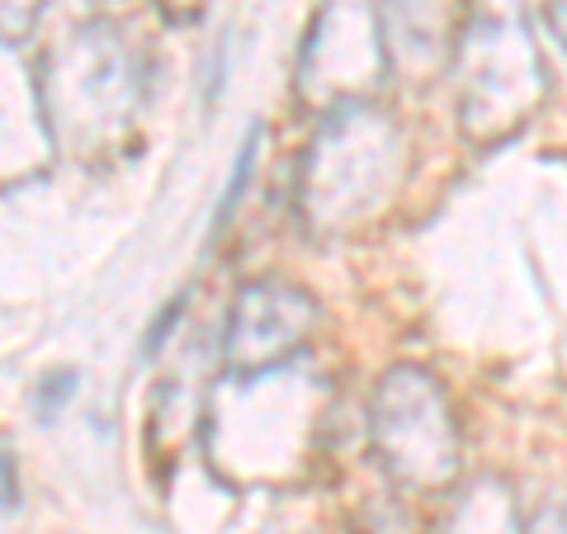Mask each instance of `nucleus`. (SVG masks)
<instances>
[{
  "label": "nucleus",
  "mask_w": 567,
  "mask_h": 534,
  "mask_svg": "<svg viewBox=\"0 0 567 534\" xmlns=\"http://www.w3.org/2000/svg\"><path fill=\"white\" fill-rule=\"evenodd\" d=\"M369 440L379 464L406 492H445L458 477V425L435 373L393 364L369 402Z\"/></svg>",
  "instance_id": "39448f33"
},
{
  "label": "nucleus",
  "mask_w": 567,
  "mask_h": 534,
  "mask_svg": "<svg viewBox=\"0 0 567 534\" xmlns=\"http://www.w3.org/2000/svg\"><path fill=\"white\" fill-rule=\"evenodd\" d=\"M548 14H554V33H558V43L567 48V0H548Z\"/></svg>",
  "instance_id": "4468645a"
},
{
  "label": "nucleus",
  "mask_w": 567,
  "mask_h": 534,
  "mask_svg": "<svg viewBox=\"0 0 567 534\" xmlns=\"http://www.w3.org/2000/svg\"><path fill=\"white\" fill-rule=\"evenodd\" d=\"M181 317H185V294H181V298H171L166 308L156 312V322L147 327V336H142V355H147V360H152V355L166 346V336H171L175 327H181Z\"/></svg>",
  "instance_id": "f8f14e48"
},
{
  "label": "nucleus",
  "mask_w": 567,
  "mask_h": 534,
  "mask_svg": "<svg viewBox=\"0 0 567 534\" xmlns=\"http://www.w3.org/2000/svg\"><path fill=\"white\" fill-rule=\"evenodd\" d=\"M548 81L520 10L483 6L458 39V119L473 142H502L544 104Z\"/></svg>",
  "instance_id": "20e7f679"
},
{
  "label": "nucleus",
  "mask_w": 567,
  "mask_h": 534,
  "mask_svg": "<svg viewBox=\"0 0 567 534\" xmlns=\"http://www.w3.org/2000/svg\"><path fill=\"white\" fill-rule=\"evenodd\" d=\"M20 506V483H14V450H6V511Z\"/></svg>",
  "instance_id": "ddd939ff"
},
{
  "label": "nucleus",
  "mask_w": 567,
  "mask_h": 534,
  "mask_svg": "<svg viewBox=\"0 0 567 534\" xmlns=\"http://www.w3.org/2000/svg\"><path fill=\"white\" fill-rule=\"evenodd\" d=\"M435 534H520V515L502 483H473Z\"/></svg>",
  "instance_id": "1a4fd4ad"
},
{
  "label": "nucleus",
  "mask_w": 567,
  "mask_h": 534,
  "mask_svg": "<svg viewBox=\"0 0 567 534\" xmlns=\"http://www.w3.org/2000/svg\"><path fill=\"white\" fill-rule=\"evenodd\" d=\"M388 62L383 14L369 0H327L298 58V100L312 110H354L383 85Z\"/></svg>",
  "instance_id": "423d86ee"
},
{
  "label": "nucleus",
  "mask_w": 567,
  "mask_h": 534,
  "mask_svg": "<svg viewBox=\"0 0 567 534\" xmlns=\"http://www.w3.org/2000/svg\"><path fill=\"white\" fill-rule=\"evenodd\" d=\"M71 393H76V369L48 373V379L39 383V393H33V412H39L43 421H52V417H58L62 407L71 402Z\"/></svg>",
  "instance_id": "9b49d317"
},
{
  "label": "nucleus",
  "mask_w": 567,
  "mask_h": 534,
  "mask_svg": "<svg viewBox=\"0 0 567 534\" xmlns=\"http://www.w3.org/2000/svg\"><path fill=\"white\" fill-rule=\"evenodd\" d=\"M204 0H162V10L175 14V20H189V14H199Z\"/></svg>",
  "instance_id": "2eb2a0df"
},
{
  "label": "nucleus",
  "mask_w": 567,
  "mask_h": 534,
  "mask_svg": "<svg viewBox=\"0 0 567 534\" xmlns=\"http://www.w3.org/2000/svg\"><path fill=\"white\" fill-rule=\"evenodd\" d=\"M39 100L52 142L76 156H100L133 129L142 110L137 48L114 24H81L39 66Z\"/></svg>",
  "instance_id": "7ed1b4c3"
},
{
  "label": "nucleus",
  "mask_w": 567,
  "mask_h": 534,
  "mask_svg": "<svg viewBox=\"0 0 567 534\" xmlns=\"http://www.w3.org/2000/svg\"><path fill=\"white\" fill-rule=\"evenodd\" d=\"M402 171L406 142L393 119L369 104L336 110L298 162V213L312 233L350 237L388 213L402 189Z\"/></svg>",
  "instance_id": "f03ea898"
},
{
  "label": "nucleus",
  "mask_w": 567,
  "mask_h": 534,
  "mask_svg": "<svg viewBox=\"0 0 567 534\" xmlns=\"http://www.w3.org/2000/svg\"><path fill=\"white\" fill-rule=\"evenodd\" d=\"M256 156H260V123H251V133L241 137L237 166H233V175H227L218 208H213V233H218V227H223L227 218H233V208L241 204V194H246V185H251V175H256Z\"/></svg>",
  "instance_id": "9d476101"
},
{
  "label": "nucleus",
  "mask_w": 567,
  "mask_h": 534,
  "mask_svg": "<svg viewBox=\"0 0 567 534\" xmlns=\"http://www.w3.org/2000/svg\"><path fill=\"white\" fill-rule=\"evenodd\" d=\"M388 33V62L406 76H431V71L450 58V29L440 0H388L383 14Z\"/></svg>",
  "instance_id": "6e6552de"
},
{
  "label": "nucleus",
  "mask_w": 567,
  "mask_h": 534,
  "mask_svg": "<svg viewBox=\"0 0 567 534\" xmlns=\"http://www.w3.org/2000/svg\"><path fill=\"white\" fill-rule=\"evenodd\" d=\"M322 398V379L298 369V360L265 373H227L204 402L208 459L237 483H284L317 450Z\"/></svg>",
  "instance_id": "f257e3e1"
},
{
  "label": "nucleus",
  "mask_w": 567,
  "mask_h": 534,
  "mask_svg": "<svg viewBox=\"0 0 567 534\" xmlns=\"http://www.w3.org/2000/svg\"><path fill=\"white\" fill-rule=\"evenodd\" d=\"M317 331V302L298 284L256 279L233 302L223 336V355L233 373H265L293 364L303 355V341Z\"/></svg>",
  "instance_id": "0eeeda50"
}]
</instances>
